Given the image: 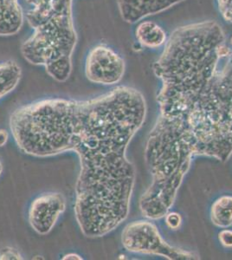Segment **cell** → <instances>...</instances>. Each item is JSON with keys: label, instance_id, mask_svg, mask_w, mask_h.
<instances>
[{"label": "cell", "instance_id": "cell-12", "mask_svg": "<svg viewBox=\"0 0 232 260\" xmlns=\"http://www.w3.org/2000/svg\"><path fill=\"white\" fill-rule=\"evenodd\" d=\"M217 5L223 20L232 24V0H217Z\"/></svg>", "mask_w": 232, "mask_h": 260}, {"label": "cell", "instance_id": "cell-9", "mask_svg": "<svg viewBox=\"0 0 232 260\" xmlns=\"http://www.w3.org/2000/svg\"><path fill=\"white\" fill-rule=\"evenodd\" d=\"M139 44L148 49H158L165 45L168 36L164 29L153 21H142L139 23L135 31Z\"/></svg>", "mask_w": 232, "mask_h": 260}, {"label": "cell", "instance_id": "cell-10", "mask_svg": "<svg viewBox=\"0 0 232 260\" xmlns=\"http://www.w3.org/2000/svg\"><path fill=\"white\" fill-rule=\"evenodd\" d=\"M21 76L22 70L15 61L10 60L0 63V99L18 86Z\"/></svg>", "mask_w": 232, "mask_h": 260}, {"label": "cell", "instance_id": "cell-2", "mask_svg": "<svg viewBox=\"0 0 232 260\" xmlns=\"http://www.w3.org/2000/svg\"><path fill=\"white\" fill-rule=\"evenodd\" d=\"M160 116L179 120L232 104V45L215 21L174 30L153 64Z\"/></svg>", "mask_w": 232, "mask_h": 260}, {"label": "cell", "instance_id": "cell-15", "mask_svg": "<svg viewBox=\"0 0 232 260\" xmlns=\"http://www.w3.org/2000/svg\"><path fill=\"white\" fill-rule=\"evenodd\" d=\"M218 240L226 248H232V231L223 229L218 234Z\"/></svg>", "mask_w": 232, "mask_h": 260}, {"label": "cell", "instance_id": "cell-18", "mask_svg": "<svg viewBox=\"0 0 232 260\" xmlns=\"http://www.w3.org/2000/svg\"><path fill=\"white\" fill-rule=\"evenodd\" d=\"M2 172H3V164L0 160V175H2Z\"/></svg>", "mask_w": 232, "mask_h": 260}, {"label": "cell", "instance_id": "cell-17", "mask_svg": "<svg viewBox=\"0 0 232 260\" xmlns=\"http://www.w3.org/2000/svg\"><path fill=\"white\" fill-rule=\"evenodd\" d=\"M62 259H82L79 255L77 254H68L66 255L64 257H62Z\"/></svg>", "mask_w": 232, "mask_h": 260}, {"label": "cell", "instance_id": "cell-11", "mask_svg": "<svg viewBox=\"0 0 232 260\" xmlns=\"http://www.w3.org/2000/svg\"><path fill=\"white\" fill-rule=\"evenodd\" d=\"M211 219L216 226L227 228L232 225V196L223 195L211 207Z\"/></svg>", "mask_w": 232, "mask_h": 260}, {"label": "cell", "instance_id": "cell-3", "mask_svg": "<svg viewBox=\"0 0 232 260\" xmlns=\"http://www.w3.org/2000/svg\"><path fill=\"white\" fill-rule=\"evenodd\" d=\"M24 18L33 30L22 44L21 53L29 63L44 66L53 79L71 77L72 55L77 44L72 12L73 0H24Z\"/></svg>", "mask_w": 232, "mask_h": 260}, {"label": "cell", "instance_id": "cell-16", "mask_svg": "<svg viewBox=\"0 0 232 260\" xmlns=\"http://www.w3.org/2000/svg\"><path fill=\"white\" fill-rule=\"evenodd\" d=\"M9 139V134L6 129H0V147H4Z\"/></svg>", "mask_w": 232, "mask_h": 260}, {"label": "cell", "instance_id": "cell-14", "mask_svg": "<svg viewBox=\"0 0 232 260\" xmlns=\"http://www.w3.org/2000/svg\"><path fill=\"white\" fill-rule=\"evenodd\" d=\"M0 259H23V257L17 249L5 247L0 250Z\"/></svg>", "mask_w": 232, "mask_h": 260}, {"label": "cell", "instance_id": "cell-4", "mask_svg": "<svg viewBox=\"0 0 232 260\" xmlns=\"http://www.w3.org/2000/svg\"><path fill=\"white\" fill-rule=\"evenodd\" d=\"M121 243L126 251L139 254L155 255L170 260L197 259L191 251L176 248L164 241L155 224L138 220L126 225L121 234Z\"/></svg>", "mask_w": 232, "mask_h": 260}, {"label": "cell", "instance_id": "cell-5", "mask_svg": "<svg viewBox=\"0 0 232 260\" xmlns=\"http://www.w3.org/2000/svg\"><path fill=\"white\" fill-rule=\"evenodd\" d=\"M125 69L123 57L106 45H95L86 56V77L93 83L116 84L122 79Z\"/></svg>", "mask_w": 232, "mask_h": 260}, {"label": "cell", "instance_id": "cell-6", "mask_svg": "<svg viewBox=\"0 0 232 260\" xmlns=\"http://www.w3.org/2000/svg\"><path fill=\"white\" fill-rule=\"evenodd\" d=\"M66 209V199L60 192H48L35 199L29 207V224L36 233L46 235Z\"/></svg>", "mask_w": 232, "mask_h": 260}, {"label": "cell", "instance_id": "cell-7", "mask_svg": "<svg viewBox=\"0 0 232 260\" xmlns=\"http://www.w3.org/2000/svg\"><path fill=\"white\" fill-rule=\"evenodd\" d=\"M185 0H117L121 18L134 24L149 16L159 14Z\"/></svg>", "mask_w": 232, "mask_h": 260}, {"label": "cell", "instance_id": "cell-8", "mask_svg": "<svg viewBox=\"0 0 232 260\" xmlns=\"http://www.w3.org/2000/svg\"><path fill=\"white\" fill-rule=\"evenodd\" d=\"M24 21V11L19 0H0V37L16 35Z\"/></svg>", "mask_w": 232, "mask_h": 260}, {"label": "cell", "instance_id": "cell-13", "mask_svg": "<svg viewBox=\"0 0 232 260\" xmlns=\"http://www.w3.org/2000/svg\"><path fill=\"white\" fill-rule=\"evenodd\" d=\"M164 222L165 225H168V228L171 230H177L181 226L182 224V217L179 213H175V212H168L164 215Z\"/></svg>", "mask_w": 232, "mask_h": 260}, {"label": "cell", "instance_id": "cell-1", "mask_svg": "<svg viewBox=\"0 0 232 260\" xmlns=\"http://www.w3.org/2000/svg\"><path fill=\"white\" fill-rule=\"evenodd\" d=\"M146 115L144 95L118 86L89 100L50 98L21 107L11 115L10 127L24 154L77 153L81 169L75 215L82 234L95 238L128 216L136 169L126 150Z\"/></svg>", "mask_w": 232, "mask_h": 260}]
</instances>
